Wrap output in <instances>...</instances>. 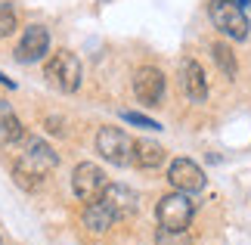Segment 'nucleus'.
Returning <instances> with one entry per match:
<instances>
[{
    "instance_id": "obj_11",
    "label": "nucleus",
    "mask_w": 251,
    "mask_h": 245,
    "mask_svg": "<svg viewBox=\"0 0 251 245\" xmlns=\"http://www.w3.org/2000/svg\"><path fill=\"white\" fill-rule=\"evenodd\" d=\"M180 84H183V93H186L192 103L208 100V78H205V72H201V65L196 59L180 62Z\"/></svg>"
},
{
    "instance_id": "obj_14",
    "label": "nucleus",
    "mask_w": 251,
    "mask_h": 245,
    "mask_svg": "<svg viewBox=\"0 0 251 245\" xmlns=\"http://www.w3.org/2000/svg\"><path fill=\"white\" fill-rule=\"evenodd\" d=\"M165 159H168L165 146H158L152 140L133 143V164H140V168H158V164H165Z\"/></svg>"
},
{
    "instance_id": "obj_16",
    "label": "nucleus",
    "mask_w": 251,
    "mask_h": 245,
    "mask_svg": "<svg viewBox=\"0 0 251 245\" xmlns=\"http://www.w3.org/2000/svg\"><path fill=\"white\" fill-rule=\"evenodd\" d=\"M155 245H192V236L186 230H165V227H158Z\"/></svg>"
},
{
    "instance_id": "obj_17",
    "label": "nucleus",
    "mask_w": 251,
    "mask_h": 245,
    "mask_svg": "<svg viewBox=\"0 0 251 245\" xmlns=\"http://www.w3.org/2000/svg\"><path fill=\"white\" fill-rule=\"evenodd\" d=\"M16 31V13L9 3H0V37H9Z\"/></svg>"
},
{
    "instance_id": "obj_13",
    "label": "nucleus",
    "mask_w": 251,
    "mask_h": 245,
    "mask_svg": "<svg viewBox=\"0 0 251 245\" xmlns=\"http://www.w3.org/2000/svg\"><path fill=\"white\" fill-rule=\"evenodd\" d=\"M115 223V214L109 211V205H105L102 199H93V202H87V208H84V227L90 230V233H105Z\"/></svg>"
},
{
    "instance_id": "obj_2",
    "label": "nucleus",
    "mask_w": 251,
    "mask_h": 245,
    "mask_svg": "<svg viewBox=\"0 0 251 245\" xmlns=\"http://www.w3.org/2000/svg\"><path fill=\"white\" fill-rule=\"evenodd\" d=\"M44 75H47V81L53 87H59L62 93H75L78 84H81V59L72 50H59L50 62H47Z\"/></svg>"
},
{
    "instance_id": "obj_4",
    "label": "nucleus",
    "mask_w": 251,
    "mask_h": 245,
    "mask_svg": "<svg viewBox=\"0 0 251 245\" xmlns=\"http://www.w3.org/2000/svg\"><path fill=\"white\" fill-rule=\"evenodd\" d=\"M208 13H211V22L226 37H233V41H245L248 37V19L239 3H233V0H211Z\"/></svg>"
},
{
    "instance_id": "obj_8",
    "label": "nucleus",
    "mask_w": 251,
    "mask_h": 245,
    "mask_svg": "<svg viewBox=\"0 0 251 245\" xmlns=\"http://www.w3.org/2000/svg\"><path fill=\"white\" fill-rule=\"evenodd\" d=\"M168 180H171L174 190L189 195V192H199L201 186H205V171L192 159H174L171 168H168Z\"/></svg>"
},
{
    "instance_id": "obj_3",
    "label": "nucleus",
    "mask_w": 251,
    "mask_h": 245,
    "mask_svg": "<svg viewBox=\"0 0 251 245\" xmlns=\"http://www.w3.org/2000/svg\"><path fill=\"white\" fill-rule=\"evenodd\" d=\"M96 152H100L105 162L124 168V164L133 162V140L121 127H100V134H96Z\"/></svg>"
},
{
    "instance_id": "obj_1",
    "label": "nucleus",
    "mask_w": 251,
    "mask_h": 245,
    "mask_svg": "<svg viewBox=\"0 0 251 245\" xmlns=\"http://www.w3.org/2000/svg\"><path fill=\"white\" fill-rule=\"evenodd\" d=\"M56 164H59V155H56L44 140H31L28 149L16 159L13 164V177L22 190H37L44 183V177L50 174Z\"/></svg>"
},
{
    "instance_id": "obj_10",
    "label": "nucleus",
    "mask_w": 251,
    "mask_h": 245,
    "mask_svg": "<svg viewBox=\"0 0 251 245\" xmlns=\"http://www.w3.org/2000/svg\"><path fill=\"white\" fill-rule=\"evenodd\" d=\"M100 199L109 205V211L115 214V220H127V218H133V214H137V208H140L137 192L127 190V186H121V183H109V186L102 190Z\"/></svg>"
},
{
    "instance_id": "obj_7",
    "label": "nucleus",
    "mask_w": 251,
    "mask_h": 245,
    "mask_svg": "<svg viewBox=\"0 0 251 245\" xmlns=\"http://www.w3.org/2000/svg\"><path fill=\"white\" fill-rule=\"evenodd\" d=\"M133 93H137V100L143 106H158L161 96H165V75L152 65L137 68V75H133Z\"/></svg>"
},
{
    "instance_id": "obj_19",
    "label": "nucleus",
    "mask_w": 251,
    "mask_h": 245,
    "mask_svg": "<svg viewBox=\"0 0 251 245\" xmlns=\"http://www.w3.org/2000/svg\"><path fill=\"white\" fill-rule=\"evenodd\" d=\"M233 3H239V6H248V3H251V0H233Z\"/></svg>"
},
{
    "instance_id": "obj_9",
    "label": "nucleus",
    "mask_w": 251,
    "mask_h": 245,
    "mask_svg": "<svg viewBox=\"0 0 251 245\" xmlns=\"http://www.w3.org/2000/svg\"><path fill=\"white\" fill-rule=\"evenodd\" d=\"M47 47H50V34H47L44 25H28L22 31V41L16 44V59L19 62H37L47 56Z\"/></svg>"
},
{
    "instance_id": "obj_5",
    "label": "nucleus",
    "mask_w": 251,
    "mask_h": 245,
    "mask_svg": "<svg viewBox=\"0 0 251 245\" xmlns=\"http://www.w3.org/2000/svg\"><path fill=\"white\" fill-rule=\"evenodd\" d=\"M192 202H189V195L186 192H168V195H161L158 199V223L165 230H186L189 227V220H192Z\"/></svg>"
},
{
    "instance_id": "obj_6",
    "label": "nucleus",
    "mask_w": 251,
    "mask_h": 245,
    "mask_svg": "<svg viewBox=\"0 0 251 245\" xmlns=\"http://www.w3.org/2000/svg\"><path fill=\"white\" fill-rule=\"evenodd\" d=\"M105 174L100 164H93V162H81L78 168H75L72 174V190L75 195H78L81 202H93V199H100L102 190H105Z\"/></svg>"
},
{
    "instance_id": "obj_12",
    "label": "nucleus",
    "mask_w": 251,
    "mask_h": 245,
    "mask_svg": "<svg viewBox=\"0 0 251 245\" xmlns=\"http://www.w3.org/2000/svg\"><path fill=\"white\" fill-rule=\"evenodd\" d=\"M25 136V127L19 121V115L9 109L6 100H0V146H16Z\"/></svg>"
},
{
    "instance_id": "obj_15",
    "label": "nucleus",
    "mask_w": 251,
    "mask_h": 245,
    "mask_svg": "<svg viewBox=\"0 0 251 245\" xmlns=\"http://www.w3.org/2000/svg\"><path fill=\"white\" fill-rule=\"evenodd\" d=\"M211 53H214V62L220 65V72H224L226 78H236V56H233V50H229L226 44H214L211 47Z\"/></svg>"
},
{
    "instance_id": "obj_18",
    "label": "nucleus",
    "mask_w": 251,
    "mask_h": 245,
    "mask_svg": "<svg viewBox=\"0 0 251 245\" xmlns=\"http://www.w3.org/2000/svg\"><path fill=\"white\" fill-rule=\"evenodd\" d=\"M121 118L127 124H133V127H143V131H161L158 121H152V118H146V115H140V112H121Z\"/></svg>"
}]
</instances>
